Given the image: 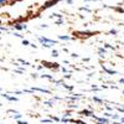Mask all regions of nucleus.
I'll use <instances>...</instances> for the list:
<instances>
[{
    "mask_svg": "<svg viewBox=\"0 0 124 124\" xmlns=\"http://www.w3.org/2000/svg\"><path fill=\"white\" fill-rule=\"evenodd\" d=\"M52 55H54L55 57H57V56H58V52H57V51H54V52H52Z\"/></svg>",
    "mask_w": 124,
    "mask_h": 124,
    "instance_id": "obj_8",
    "label": "nucleus"
},
{
    "mask_svg": "<svg viewBox=\"0 0 124 124\" xmlns=\"http://www.w3.org/2000/svg\"><path fill=\"white\" fill-rule=\"evenodd\" d=\"M40 42H44V44H55L54 40H50V39H46V37H40Z\"/></svg>",
    "mask_w": 124,
    "mask_h": 124,
    "instance_id": "obj_1",
    "label": "nucleus"
},
{
    "mask_svg": "<svg viewBox=\"0 0 124 124\" xmlns=\"http://www.w3.org/2000/svg\"><path fill=\"white\" fill-rule=\"evenodd\" d=\"M60 39H61V40H70L71 37H70V36H60Z\"/></svg>",
    "mask_w": 124,
    "mask_h": 124,
    "instance_id": "obj_4",
    "label": "nucleus"
},
{
    "mask_svg": "<svg viewBox=\"0 0 124 124\" xmlns=\"http://www.w3.org/2000/svg\"><path fill=\"white\" fill-rule=\"evenodd\" d=\"M81 114H85V116H91L92 113H91L89 110H82V112H81Z\"/></svg>",
    "mask_w": 124,
    "mask_h": 124,
    "instance_id": "obj_3",
    "label": "nucleus"
},
{
    "mask_svg": "<svg viewBox=\"0 0 124 124\" xmlns=\"http://www.w3.org/2000/svg\"><path fill=\"white\" fill-rule=\"evenodd\" d=\"M93 99H94V102H98V103H102V99H99V98H97V97H94V98H93Z\"/></svg>",
    "mask_w": 124,
    "mask_h": 124,
    "instance_id": "obj_6",
    "label": "nucleus"
},
{
    "mask_svg": "<svg viewBox=\"0 0 124 124\" xmlns=\"http://www.w3.org/2000/svg\"><path fill=\"white\" fill-rule=\"evenodd\" d=\"M23 44H24L25 46H27V45H30V42H29V41H27V40H24V41H23Z\"/></svg>",
    "mask_w": 124,
    "mask_h": 124,
    "instance_id": "obj_7",
    "label": "nucleus"
},
{
    "mask_svg": "<svg viewBox=\"0 0 124 124\" xmlns=\"http://www.w3.org/2000/svg\"><path fill=\"white\" fill-rule=\"evenodd\" d=\"M93 118H94V119H97L99 123H104V124H108V119H106V118H97V117H94V116H93Z\"/></svg>",
    "mask_w": 124,
    "mask_h": 124,
    "instance_id": "obj_2",
    "label": "nucleus"
},
{
    "mask_svg": "<svg viewBox=\"0 0 124 124\" xmlns=\"http://www.w3.org/2000/svg\"><path fill=\"white\" fill-rule=\"evenodd\" d=\"M0 31H1V29H0Z\"/></svg>",
    "mask_w": 124,
    "mask_h": 124,
    "instance_id": "obj_13",
    "label": "nucleus"
},
{
    "mask_svg": "<svg viewBox=\"0 0 124 124\" xmlns=\"http://www.w3.org/2000/svg\"><path fill=\"white\" fill-rule=\"evenodd\" d=\"M119 82H120V83H124V78H120V79H119Z\"/></svg>",
    "mask_w": 124,
    "mask_h": 124,
    "instance_id": "obj_11",
    "label": "nucleus"
},
{
    "mask_svg": "<svg viewBox=\"0 0 124 124\" xmlns=\"http://www.w3.org/2000/svg\"><path fill=\"white\" fill-rule=\"evenodd\" d=\"M17 124H27V122H17Z\"/></svg>",
    "mask_w": 124,
    "mask_h": 124,
    "instance_id": "obj_10",
    "label": "nucleus"
},
{
    "mask_svg": "<svg viewBox=\"0 0 124 124\" xmlns=\"http://www.w3.org/2000/svg\"><path fill=\"white\" fill-rule=\"evenodd\" d=\"M122 122H123V123H124V118H122Z\"/></svg>",
    "mask_w": 124,
    "mask_h": 124,
    "instance_id": "obj_12",
    "label": "nucleus"
},
{
    "mask_svg": "<svg viewBox=\"0 0 124 124\" xmlns=\"http://www.w3.org/2000/svg\"><path fill=\"white\" fill-rule=\"evenodd\" d=\"M6 98H8L9 101H17V98H15V97H9V96H8Z\"/></svg>",
    "mask_w": 124,
    "mask_h": 124,
    "instance_id": "obj_5",
    "label": "nucleus"
},
{
    "mask_svg": "<svg viewBox=\"0 0 124 124\" xmlns=\"http://www.w3.org/2000/svg\"><path fill=\"white\" fill-rule=\"evenodd\" d=\"M99 52H101V54H103V52L106 54V50H104V48H99Z\"/></svg>",
    "mask_w": 124,
    "mask_h": 124,
    "instance_id": "obj_9",
    "label": "nucleus"
}]
</instances>
